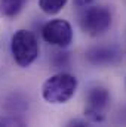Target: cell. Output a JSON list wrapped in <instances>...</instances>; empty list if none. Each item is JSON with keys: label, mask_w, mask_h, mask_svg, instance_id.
Instances as JSON below:
<instances>
[{"label": "cell", "mask_w": 126, "mask_h": 127, "mask_svg": "<svg viewBox=\"0 0 126 127\" xmlns=\"http://www.w3.org/2000/svg\"><path fill=\"white\" fill-rule=\"evenodd\" d=\"M77 90V78L71 74L60 72L49 77L42 86V96L49 103H65Z\"/></svg>", "instance_id": "1"}, {"label": "cell", "mask_w": 126, "mask_h": 127, "mask_svg": "<svg viewBox=\"0 0 126 127\" xmlns=\"http://www.w3.org/2000/svg\"><path fill=\"white\" fill-rule=\"evenodd\" d=\"M10 50L19 66H30L39 56V43L36 35L28 30H18L12 37Z\"/></svg>", "instance_id": "2"}, {"label": "cell", "mask_w": 126, "mask_h": 127, "mask_svg": "<svg viewBox=\"0 0 126 127\" xmlns=\"http://www.w3.org/2000/svg\"><path fill=\"white\" fill-rule=\"evenodd\" d=\"M111 24V13L104 6H92L82 12L80 27L89 35H99L108 30Z\"/></svg>", "instance_id": "3"}, {"label": "cell", "mask_w": 126, "mask_h": 127, "mask_svg": "<svg viewBox=\"0 0 126 127\" xmlns=\"http://www.w3.org/2000/svg\"><path fill=\"white\" fill-rule=\"evenodd\" d=\"M43 40L49 44L67 47L73 41V28L65 19H52L42 30Z\"/></svg>", "instance_id": "4"}, {"label": "cell", "mask_w": 126, "mask_h": 127, "mask_svg": "<svg viewBox=\"0 0 126 127\" xmlns=\"http://www.w3.org/2000/svg\"><path fill=\"white\" fill-rule=\"evenodd\" d=\"M110 95L107 92V89L104 87H94L88 92L86 96V102H88V109L86 114L94 120V121H102V115L101 111L107 106Z\"/></svg>", "instance_id": "5"}, {"label": "cell", "mask_w": 126, "mask_h": 127, "mask_svg": "<svg viewBox=\"0 0 126 127\" xmlns=\"http://www.w3.org/2000/svg\"><path fill=\"white\" fill-rule=\"evenodd\" d=\"M88 59L94 65L111 64L117 59V52L114 49H108V47H96L88 53Z\"/></svg>", "instance_id": "6"}, {"label": "cell", "mask_w": 126, "mask_h": 127, "mask_svg": "<svg viewBox=\"0 0 126 127\" xmlns=\"http://www.w3.org/2000/svg\"><path fill=\"white\" fill-rule=\"evenodd\" d=\"M27 0H0V15L6 16V18H12L16 16Z\"/></svg>", "instance_id": "7"}, {"label": "cell", "mask_w": 126, "mask_h": 127, "mask_svg": "<svg viewBox=\"0 0 126 127\" xmlns=\"http://www.w3.org/2000/svg\"><path fill=\"white\" fill-rule=\"evenodd\" d=\"M68 0H39V7L48 15H57L67 4Z\"/></svg>", "instance_id": "8"}, {"label": "cell", "mask_w": 126, "mask_h": 127, "mask_svg": "<svg viewBox=\"0 0 126 127\" xmlns=\"http://www.w3.org/2000/svg\"><path fill=\"white\" fill-rule=\"evenodd\" d=\"M70 124H71V126H88L86 121H80V120H74V121H71Z\"/></svg>", "instance_id": "9"}, {"label": "cell", "mask_w": 126, "mask_h": 127, "mask_svg": "<svg viewBox=\"0 0 126 127\" xmlns=\"http://www.w3.org/2000/svg\"><path fill=\"white\" fill-rule=\"evenodd\" d=\"M92 0H77V3H80V4H88V3H91Z\"/></svg>", "instance_id": "10"}]
</instances>
